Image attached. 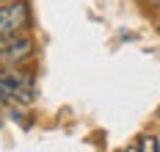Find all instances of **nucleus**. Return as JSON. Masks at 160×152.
Segmentation results:
<instances>
[{"label": "nucleus", "instance_id": "nucleus-1", "mask_svg": "<svg viewBox=\"0 0 160 152\" xmlns=\"http://www.w3.org/2000/svg\"><path fill=\"white\" fill-rule=\"evenodd\" d=\"M33 97V80L17 67H8V72L0 75V105H31Z\"/></svg>", "mask_w": 160, "mask_h": 152}, {"label": "nucleus", "instance_id": "nucleus-4", "mask_svg": "<svg viewBox=\"0 0 160 152\" xmlns=\"http://www.w3.org/2000/svg\"><path fill=\"white\" fill-rule=\"evenodd\" d=\"M135 144H138V152H160L158 138H152V135H141Z\"/></svg>", "mask_w": 160, "mask_h": 152}, {"label": "nucleus", "instance_id": "nucleus-5", "mask_svg": "<svg viewBox=\"0 0 160 152\" xmlns=\"http://www.w3.org/2000/svg\"><path fill=\"white\" fill-rule=\"evenodd\" d=\"M146 6H152V8H160V0H144Z\"/></svg>", "mask_w": 160, "mask_h": 152}, {"label": "nucleus", "instance_id": "nucleus-3", "mask_svg": "<svg viewBox=\"0 0 160 152\" xmlns=\"http://www.w3.org/2000/svg\"><path fill=\"white\" fill-rule=\"evenodd\" d=\"M33 50H36V44L31 36H0V64L3 67H19L22 61H28L33 55Z\"/></svg>", "mask_w": 160, "mask_h": 152}, {"label": "nucleus", "instance_id": "nucleus-2", "mask_svg": "<svg viewBox=\"0 0 160 152\" xmlns=\"http://www.w3.org/2000/svg\"><path fill=\"white\" fill-rule=\"evenodd\" d=\"M31 25V8L25 0H8L0 6V36L22 33Z\"/></svg>", "mask_w": 160, "mask_h": 152}, {"label": "nucleus", "instance_id": "nucleus-6", "mask_svg": "<svg viewBox=\"0 0 160 152\" xmlns=\"http://www.w3.org/2000/svg\"><path fill=\"white\" fill-rule=\"evenodd\" d=\"M3 3H8V0H0V6H3Z\"/></svg>", "mask_w": 160, "mask_h": 152}]
</instances>
